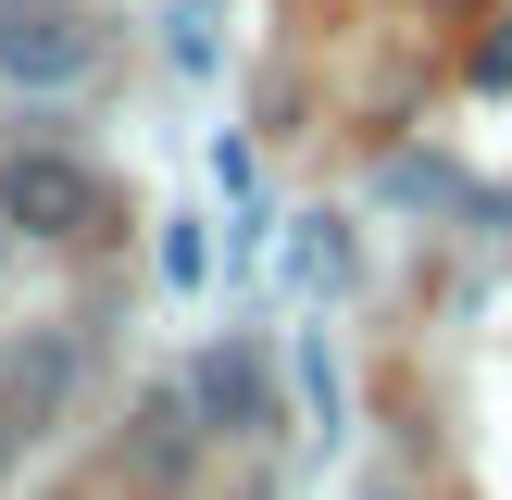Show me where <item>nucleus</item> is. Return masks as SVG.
I'll return each instance as SVG.
<instances>
[{
    "label": "nucleus",
    "mask_w": 512,
    "mask_h": 500,
    "mask_svg": "<svg viewBox=\"0 0 512 500\" xmlns=\"http://www.w3.org/2000/svg\"><path fill=\"white\" fill-rule=\"evenodd\" d=\"M75 375H88V338H75L63 313L13 325V350H0V450H38L50 425L75 413Z\"/></svg>",
    "instance_id": "nucleus-1"
},
{
    "label": "nucleus",
    "mask_w": 512,
    "mask_h": 500,
    "mask_svg": "<svg viewBox=\"0 0 512 500\" xmlns=\"http://www.w3.org/2000/svg\"><path fill=\"white\" fill-rule=\"evenodd\" d=\"M100 63V25L75 13V0H0V88H75V75Z\"/></svg>",
    "instance_id": "nucleus-2"
},
{
    "label": "nucleus",
    "mask_w": 512,
    "mask_h": 500,
    "mask_svg": "<svg viewBox=\"0 0 512 500\" xmlns=\"http://www.w3.org/2000/svg\"><path fill=\"white\" fill-rule=\"evenodd\" d=\"M88 213H100V188L75 150H13L0 163V225L13 238H88Z\"/></svg>",
    "instance_id": "nucleus-3"
},
{
    "label": "nucleus",
    "mask_w": 512,
    "mask_h": 500,
    "mask_svg": "<svg viewBox=\"0 0 512 500\" xmlns=\"http://www.w3.org/2000/svg\"><path fill=\"white\" fill-rule=\"evenodd\" d=\"M175 388L200 400V425H225V438H275V375H263V350L250 338H213V350H188V375H175Z\"/></svg>",
    "instance_id": "nucleus-4"
},
{
    "label": "nucleus",
    "mask_w": 512,
    "mask_h": 500,
    "mask_svg": "<svg viewBox=\"0 0 512 500\" xmlns=\"http://www.w3.org/2000/svg\"><path fill=\"white\" fill-rule=\"evenodd\" d=\"M200 475V400L188 388H150L138 413H125V488L138 500H175Z\"/></svg>",
    "instance_id": "nucleus-5"
},
{
    "label": "nucleus",
    "mask_w": 512,
    "mask_h": 500,
    "mask_svg": "<svg viewBox=\"0 0 512 500\" xmlns=\"http://www.w3.org/2000/svg\"><path fill=\"white\" fill-rule=\"evenodd\" d=\"M150 263H163V288H200V275H213V238H200V213H175L163 238H150Z\"/></svg>",
    "instance_id": "nucleus-6"
},
{
    "label": "nucleus",
    "mask_w": 512,
    "mask_h": 500,
    "mask_svg": "<svg viewBox=\"0 0 512 500\" xmlns=\"http://www.w3.org/2000/svg\"><path fill=\"white\" fill-rule=\"evenodd\" d=\"M300 388H313V438H338L350 400H338V350H325V338H300Z\"/></svg>",
    "instance_id": "nucleus-7"
},
{
    "label": "nucleus",
    "mask_w": 512,
    "mask_h": 500,
    "mask_svg": "<svg viewBox=\"0 0 512 500\" xmlns=\"http://www.w3.org/2000/svg\"><path fill=\"white\" fill-rule=\"evenodd\" d=\"M300 263H313L325 288H338V275H350V238H338V213H300Z\"/></svg>",
    "instance_id": "nucleus-8"
},
{
    "label": "nucleus",
    "mask_w": 512,
    "mask_h": 500,
    "mask_svg": "<svg viewBox=\"0 0 512 500\" xmlns=\"http://www.w3.org/2000/svg\"><path fill=\"white\" fill-rule=\"evenodd\" d=\"M438 13H475V0H438Z\"/></svg>",
    "instance_id": "nucleus-9"
},
{
    "label": "nucleus",
    "mask_w": 512,
    "mask_h": 500,
    "mask_svg": "<svg viewBox=\"0 0 512 500\" xmlns=\"http://www.w3.org/2000/svg\"><path fill=\"white\" fill-rule=\"evenodd\" d=\"M0 238H13V225H0Z\"/></svg>",
    "instance_id": "nucleus-10"
}]
</instances>
